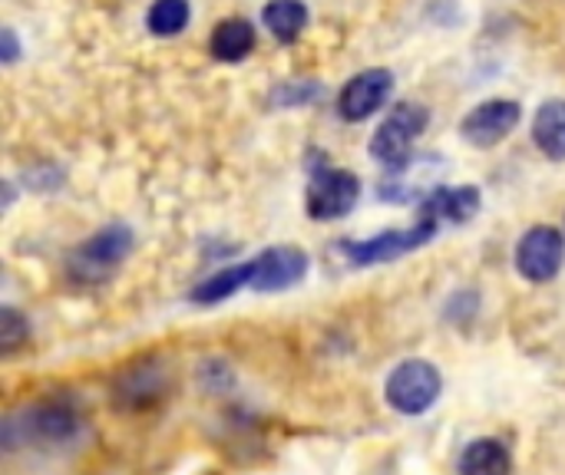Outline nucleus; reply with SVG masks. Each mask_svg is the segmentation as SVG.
Listing matches in <instances>:
<instances>
[{
    "label": "nucleus",
    "instance_id": "nucleus-1",
    "mask_svg": "<svg viewBox=\"0 0 565 475\" xmlns=\"http://www.w3.org/2000/svg\"><path fill=\"white\" fill-rule=\"evenodd\" d=\"M83 427V417L73 400L53 397L46 403H36L23 410L20 417H10L3 427V443L13 450L17 443H33V446H60L73 440Z\"/></svg>",
    "mask_w": 565,
    "mask_h": 475
},
{
    "label": "nucleus",
    "instance_id": "nucleus-2",
    "mask_svg": "<svg viewBox=\"0 0 565 475\" xmlns=\"http://www.w3.org/2000/svg\"><path fill=\"white\" fill-rule=\"evenodd\" d=\"M129 248H132V231L126 225H109L66 258V274L76 284H103L129 255Z\"/></svg>",
    "mask_w": 565,
    "mask_h": 475
},
{
    "label": "nucleus",
    "instance_id": "nucleus-3",
    "mask_svg": "<svg viewBox=\"0 0 565 475\" xmlns=\"http://www.w3.org/2000/svg\"><path fill=\"white\" fill-rule=\"evenodd\" d=\"M172 390V370L159 357H142L122 367L113 380V403L126 413H142L159 407Z\"/></svg>",
    "mask_w": 565,
    "mask_h": 475
},
{
    "label": "nucleus",
    "instance_id": "nucleus-4",
    "mask_svg": "<svg viewBox=\"0 0 565 475\" xmlns=\"http://www.w3.org/2000/svg\"><path fill=\"white\" fill-rule=\"evenodd\" d=\"M430 112L417 102H397L391 109V116L377 126L374 139H371V155L384 165H404L407 159H414V142L420 139V132L427 129Z\"/></svg>",
    "mask_w": 565,
    "mask_h": 475
},
{
    "label": "nucleus",
    "instance_id": "nucleus-5",
    "mask_svg": "<svg viewBox=\"0 0 565 475\" xmlns=\"http://www.w3.org/2000/svg\"><path fill=\"white\" fill-rule=\"evenodd\" d=\"M440 397V374L427 360H404L391 377H387V403L397 413L417 417L427 413Z\"/></svg>",
    "mask_w": 565,
    "mask_h": 475
},
{
    "label": "nucleus",
    "instance_id": "nucleus-6",
    "mask_svg": "<svg viewBox=\"0 0 565 475\" xmlns=\"http://www.w3.org/2000/svg\"><path fill=\"white\" fill-rule=\"evenodd\" d=\"M361 198V179L348 169H318L308 185V215L318 222L344 218Z\"/></svg>",
    "mask_w": 565,
    "mask_h": 475
},
{
    "label": "nucleus",
    "instance_id": "nucleus-7",
    "mask_svg": "<svg viewBox=\"0 0 565 475\" xmlns=\"http://www.w3.org/2000/svg\"><path fill=\"white\" fill-rule=\"evenodd\" d=\"M437 228H440L437 222H430V218H424V215H420V222H417L414 228H404V231H384V235L367 238V241H348V245H341V251L351 258V265L367 268V265L394 261V258H401V255H407V251H414V248L427 245V241L437 235Z\"/></svg>",
    "mask_w": 565,
    "mask_h": 475
},
{
    "label": "nucleus",
    "instance_id": "nucleus-8",
    "mask_svg": "<svg viewBox=\"0 0 565 475\" xmlns=\"http://www.w3.org/2000/svg\"><path fill=\"white\" fill-rule=\"evenodd\" d=\"M565 258V238L559 228L550 225H536L523 235L520 248H516V268L526 281H553L559 274Z\"/></svg>",
    "mask_w": 565,
    "mask_h": 475
},
{
    "label": "nucleus",
    "instance_id": "nucleus-9",
    "mask_svg": "<svg viewBox=\"0 0 565 475\" xmlns=\"http://www.w3.org/2000/svg\"><path fill=\"white\" fill-rule=\"evenodd\" d=\"M523 119V109L520 102L513 99H487L480 102L477 109H470L460 122V132L470 145L477 149H493L500 145Z\"/></svg>",
    "mask_w": 565,
    "mask_h": 475
},
{
    "label": "nucleus",
    "instance_id": "nucleus-10",
    "mask_svg": "<svg viewBox=\"0 0 565 475\" xmlns=\"http://www.w3.org/2000/svg\"><path fill=\"white\" fill-rule=\"evenodd\" d=\"M391 89H394L391 69H384V66L361 69V73L341 89V99H338L341 119H348V122H364L371 112H377V109L387 102Z\"/></svg>",
    "mask_w": 565,
    "mask_h": 475
},
{
    "label": "nucleus",
    "instance_id": "nucleus-11",
    "mask_svg": "<svg viewBox=\"0 0 565 475\" xmlns=\"http://www.w3.org/2000/svg\"><path fill=\"white\" fill-rule=\"evenodd\" d=\"M308 271V255L301 248H268L255 258V291H285L298 284Z\"/></svg>",
    "mask_w": 565,
    "mask_h": 475
},
{
    "label": "nucleus",
    "instance_id": "nucleus-12",
    "mask_svg": "<svg viewBox=\"0 0 565 475\" xmlns=\"http://www.w3.org/2000/svg\"><path fill=\"white\" fill-rule=\"evenodd\" d=\"M477 212H480V188H473V185H457V188L440 185V188H434L424 198V212L420 215L430 218V222H437V225H444V222L463 225Z\"/></svg>",
    "mask_w": 565,
    "mask_h": 475
},
{
    "label": "nucleus",
    "instance_id": "nucleus-13",
    "mask_svg": "<svg viewBox=\"0 0 565 475\" xmlns=\"http://www.w3.org/2000/svg\"><path fill=\"white\" fill-rule=\"evenodd\" d=\"M212 56L222 63H238L255 50V26L242 17H228L212 33Z\"/></svg>",
    "mask_w": 565,
    "mask_h": 475
},
{
    "label": "nucleus",
    "instance_id": "nucleus-14",
    "mask_svg": "<svg viewBox=\"0 0 565 475\" xmlns=\"http://www.w3.org/2000/svg\"><path fill=\"white\" fill-rule=\"evenodd\" d=\"M252 281H255V258L252 261H242V265H228L218 274H212L209 281H202L192 291V301L195 304H218V301L232 298L235 291L252 288Z\"/></svg>",
    "mask_w": 565,
    "mask_h": 475
},
{
    "label": "nucleus",
    "instance_id": "nucleus-15",
    "mask_svg": "<svg viewBox=\"0 0 565 475\" xmlns=\"http://www.w3.org/2000/svg\"><path fill=\"white\" fill-rule=\"evenodd\" d=\"M533 139L550 159H565V99H550L533 119Z\"/></svg>",
    "mask_w": 565,
    "mask_h": 475
},
{
    "label": "nucleus",
    "instance_id": "nucleus-16",
    "mask_svg": "<svg viewBox=\"0 0 565 475\" xmlns=\"http://www.w3.org/2000/svg\"><path fill=\"white\" fill-rule=\"evenodd\" d=\"M513 460L500 440H477L460 460V475H510Z\"/></svg>",
    "mask_w": 565,
    "mask_h": 475
},
{
    "label": "nucleus",
    "instance_id": "nucleus-17",
    "mask_svg": "<svg viewBox=\"0 0 565 475\" xmlns=\"http://www.w3.org/2000/svg\"><path fill=\"white\" fill-rule=\"evenodd\" d=\"M265 26L278 43H295L308 26V7L301 0H271L265 7Z\"/></svg>",
    "mask_w": 565,
    "mask_h": 475
},
{
    "label": "nucleus",
    "instance_id": "nucleus-18",
    "mask_svg": "<svg viewBox=\"0 0 565 475\" xmlns=\"http://www.w3.org/2000/svg\"><path fill=\"white\" fill-rule=\"evenodd\" d=\"M189 0H152L146 23L156 36H175L189 23Z\"/></svg>",
    "mask_w": 565,
    "mask_h": 475
},
{
    "label": "nucleus",
    "instance_id": "nucleus-19",
    "mask_svg": "<svg viewBox=\"0 0 565 475\" xmlns=\"http://www.w3.org/2000/svg\"><path fill=\"white\" fill-rule=\"evenodd\" d=\"M26 334H30L26 317H20L13 307H3V311H0V344H3V350L10 354V350H17L20 344H26Z\"/></svg>",
    "mask_w": 565,
    "mask_h": 475
},
{
    "label": "nucleus",
    "instance_id": "nucleus-20",
    "mask_svg": "<svg viewBox=\"0 0 565 475\" xmlns=\"http://www.w3.org/2000/svg\"><path fill=\"white\" fill-rule=\"evenodd\" d=\"M0 36H3V63H13V60H17V53H20L17 36H13V30H10V26H7Z\"/></svg>",
    "mask_w": 565,
    "mask_h": 475
}]
</instances>
